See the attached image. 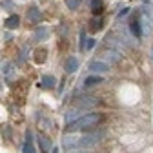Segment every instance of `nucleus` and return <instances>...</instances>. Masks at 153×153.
Returning a JSON list of instances; mask_svg holds the SVG:
<instances>
[{"label": "nucleus", "instance_id": "19", "mask_svg": "<svg viewBox=\"0 0 153 153\" xmlns=\"http://www.w3.org/2000/svg\"><path fill=\"white\" fill-rule=\"evenodd\" d=\"M93 46H95V40H93V38H88V42L84 44V48H86V49H91Z\"/></svg>", "mask_w": 153, "mask_h": 153}, {"label": "nucleus", "instance_id": "15", "mask_svg": "<svg viewBox=\"0 0 153 153\" xmlns=\"http://www.w3.org/2000/svg\"><path fill=\"white\" fill-rule=\"evenodd\" d=\"M40 146H42V149H44V151H49V149H51V142H49V139L40 135Z\"/></svg>", "mask_w": 153, "mask_h": 153}, {"label": "nucleus", "instance_id": "12", "mask_svg": "<svg viewBox=\"0 0 153 153\" xmlns=\"http://www.w3.org/2000/svg\"><path fill=\"white\" fill-rule=\"evenodd\" d=\"M91 9L95 15H100L102 13V0H91Z\"/></svg>", "mask_w": 153, "mask_h": 153}, {"label": "nucleus", "instance_id": "10", "mask_svg": "<svg viewBox=\"0 0 153 153\" xmlns=\"http://www.w3.org/2000/svg\"><path fill=\"white\" fill-rule=\"evenodd\" d=\"M129 29H131V33L135 35L137 38L142 35V29H140V22H137V20H131V22H129Z\"/></svg>", "mask_w": 153, "mask_h": 153}, {"label": "nucleus", "instance_id": "1", "mask_svg": "<svg viewBox=\"0 0 153 153\" xmlns=\"http://www.w3.org/2000/svg\"><path fill=\"white\" fill-rule=\"evenodd\" d=\"M100 119H102V117H100L99 113H88V115H84V117L76 119L75 122H71V124L68 126V131H76V129L89 131V129H93L95 126L100 122Z\"/></svg>", "mask_w": 153, "mask_h": 153}, {"label": "nucleus", "instance_id": "8", "mask_svg": "<svg viewBox=\"0 0 153 153\" xmlns=\"http://www.w3.org/2000/svg\"><path fill=\"white\" fill-rule=\"evenodd\" d=\"M4 24H6V27H7V29H16L18 26H20V18H18L16 15H13V16H9V18H7Z\"/></svg>", "mask_w": 153, "mask_h": 153}, {"label": "nucleus", "instance_id": "4", "mask_svg": "<svg viewBox=\"0 0 153 153\" xmlns=\"http://www.w3.org/2000/svg\"><path fill=\"white\" fill-rule=\"evenodd\" d=\"M97 139H99V135H86L84 139L79 140V146H82V148L93 146V144H97Z\"/></svg>", "mask_w": 153, "mask_h": 153}, {"label": "nucleus", "instance_id": "9", "mask_svg": "<svg viewBox=\"0 0 153 153\" xmlns=\"http://www.w3.org/2000/svg\"><path fill=\"white\" fill-rule=\"evenodd\" d=\"M46 59H48V51L46 49H36L35 51V62L42 64V62H46Z\"/></svg>", "mask_w": 153, "mask_h": 153}, {"label": "nucleus", "instance_id": "5", "mask_svg": "<svg viewBox=\"0 0 153 153\" xmlns=\"http://www.w3.org/2000/svg\"><path fill=\"white\" fill-rule=\"evenodd\" d=\"M64 69H66L68 73H73V71H76V69H79V60H76L75 56H69V59L66 60V66H64Z\"/></svg>", "mask_w": 153, "mask_h": 153}, {"label": "nucleus", "instance_id": "18", "mask_svg": "<svg viewBox=\"0 0 153 153\" xmlns=\"http://www.w3.org/2000/svg\"><path fill=\"white\" fill-rule=\"evenodd\" d=\"M75 144H79V142H75V139H69V137L64 139V146H66V148H71V146H75Z\"/></svg>", "mask_w": 153, "mask_h": 153}, {"label": "nucleus", "instance_id": "17", "mask_svg": "<svg viewBox=\"0 0 153 153\" xmlns=\"http://www.w3.org/2000/svg\"><path fill=\"white\" fill-rule=\"evenodd\" d=\"M24 153H36L31 142H26V144H24Z\"/></svg>", "mask_w": 153, "mask_h": 153}, {"label": "nucleus", "instance_id": "21", "mask_svg": "<svg viewBox=\"0 0 153 153\" xmlns=\"http://www.w3.org/2000/svg\"><path fill=\"white\" fill-rule=\"evenodd\" d=\"M51 153H59V148H53V149H51Z\"/></svg>", "mask_w": 153, "mask_h": 153}, {"label": "nucleus", "instance_id": "14", "mask_svg": "<svg viewBox=\"0 0 153 153\" xmlns=\"http://www.w3.org/2000/svg\"><path fill=\"white\" fill-rule=\"evenodd\" d=\"M89 24H91V26H89L91 31H99V29L102 27V18H93Z\"/></svg>", "mask_w": 153, "mask_h": 153}, {"label": "nucleus", "instance_id": "20", "mask_svg": "<svg viewBox=\"0 0 153 153\" xmlns=\"http://www.w3.org/2000/svg\"><path fill=\"white\" fill-rule=\"evenodd\" d=\"M2 6H4V7H7V9H15V6L9 2V0H2Z\"/></svg>", "mask_w": 153, "mask_h": 153}, {"label": "nucleus", "instance_id": "3", "mask_svg": "<svg viewBox=\"0 0 153 153\" xmlns=\"http://www.w3.org/2000/svg\"><path fill=\"white\" fill-rule=\"evenodd\" d=\"M27 20L33 22V24H38V22H40V20H42V13H40V9H36V7L27 9Z\"/></svg>", "mask_w": 153, "mask_h": 153}, {"label": "nucleus", "instance_id": "6", "mask_svg": "<svg viewBox=\"0 0 153 153\" xmlns=\"http://www.w3.org/2000/svg\"><path fill=\"white\" fill-rule=\"evenodd\" d=\"M55 86V79L51 75H42V79H40V88L44 89H51Z\"/></svg>", "mask_w": 153, "mask_h": 153}, {"label": "nucleus", "instance_id": "7", "mask_svg": "<svg viewBox=\"0 0 153 153\" xmlns=\"http://www.w3.org/2000/svg\"><path fill=\"white\" fill-rule=\"evenodd\" d=\"M89 69L91 71H95V73H99V71H108L109 68H108V64H104V62H99V60H95V62H91L89 64Z\"/></svg>", "mask_w": 153, "mask_h": 153}, {"label": "nucleus", "instance_id": "16", "mask_svg": "<svg viewBox=\"0 0 153 153\" xmlns=\"http://www.w3.org/2000/svg\"><path fill=\"white\" fill-rule=\"evenodd\" d=\"M66 6L69 9H79L80 7V0H66Z\"/></svg>", "mask_w": 153, "mask_h": 153}, {"label": "nucleus", "instance_id": "13", "mask_svg": "<svg viewBox=\"0 0 153 153\" xmlns=\"http://www.w3.org/2000/svg\"><path fill=\"white\" fill-rule=\"evenodd\" d=\"M99 82H104L100 76H88V79L84 80V86L89 88V86H95V84H99Z\"/></svg>", "mask_w": 153, "mask_h": 153}, {"label": "nucleus", "instance_id": "11", "mask_svg": "<svg viewBox=\"0 0 153 153\" xmlns=\"http://www.w3.org/2000/svg\"><path fill=\"white\" fill-rule=\"evenodd\" d=\"M48 35H49L48 27H38V29L35 31V40H46Z\"/></svg>", "mask_w": 153, "mask_h": 153}, {"label": "nucleus", "instance_id": "2", "mask_svg": "<svg viewBox=\"0 0 153 153\" xmlns=\"http://www.w3.org/2000/svg\"><path fill=\"white\" fill-rule=\"evenodd\" d=\"M95 104H97V100L91 99L89 95H82V97H76L73 100V106H76V108H91Z\"/></svg>", "mask_w": 153, "mask_h": 153}]
</instances>
